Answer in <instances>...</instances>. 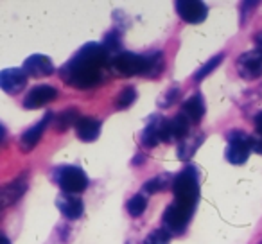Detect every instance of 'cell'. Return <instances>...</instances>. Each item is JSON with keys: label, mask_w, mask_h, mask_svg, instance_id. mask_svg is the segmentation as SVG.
I'll return each instance as SVG.
<instances>
[{"label": "cell", "mask_w": 262, "mask_h": 244, "mask_svg": "<svg viewBox=\"0 0 262 244\" xmlns=\"http://www.w3.org/2000/svg\"><path fill=\"white\" fill-rule=\"evenodd\" d=\"M110 59L108 49L102 43H86L76 52L72 59L61 69V79L74 88H94L102 83L104 66Z\"/></svg>", "instance_id": "1"}, {"label": "cell", "mask_w": 262, "mask_h": 244, "mask_svg": "<svg viewBox=\"0 0 262 244\" xmlns=\"http://www.w3.org/2000/svg\"><path fill=\"white\" fill-rule=\"evenodd\" d=\"M112 63L117 72L126 77H155L164 70V54L160 51L149 52V54H135V52L124 51L120 54H117Z\"/></svg>", "instance_id": "2"}, {"label": "cell", "mask_w": 262, "mask_h": 244, "mask_svg": "<svg viewBox=\"0 0 262 244\" xmlns=\"http://www.w3.org/2000/svg\"><path fill=\"white\" fill-rule=\"evenodd\" d=\"M172 192H174V203L194 212L198 199H200V174L196 167L187 165L182 172L174 176Z\"/></svg>", "instance_id": "3"}, {"label": "cell", "mask_w": 262, "mask_h": 244, "mask_svg": "<svg viewBox=\"0 0 262 244\" xmlns=\"http://www.w3.org/2000/svg\"><path fill=\"white\" fill-rule=\"evenodd\" d=\"M52 182L65 194L79 196L88 187V176L79 165H58L52 171Z\"/></svg>", "instance_id": "4"}, {"label": "cell", "mask_w": 262, "mask_h": 244, "mask_svg": "<svg viewBox=\"0 0 262 244\" xmlns=\"http://www.w3.org/2000/svg\"><path fill=\"white\" fill-rule=\"evenodd\" d=\"M251 137L244 131L239 129H233L226 135V151H225V158L230 162L232 165H244L250 158V154L253 153L251 149Z\"/></svg>", "instance_id": "5"}, {"label": "cell", "mask_w": 262, "mask_h": 244, "mask_svg": "<svg viewBox=\"0 0 262 244\" xmlns=\"http://www.w3.org/2000/svg\"><path fill=\"white\" fill-rule=\"evenodd\" d=\"M190 122L182 112L172 119H162L160 124V137L162 142H182L187 137H190Z\"/></svg>", "instance_id": "6"}, {"label": "cell", "mask_w": 262, "mask_h": 244, "mask_svg": "<svg viewBox=\"0 0 262 244\" xmlns=\"http://www.w3.org/2000/svg\"><path fill=\"white\" fill-rule=\"evenodd\" d=\"M194 212L189 208L182 207L178 203H171L164 212V228L167 230L171 235H178L183 233L185 228L189 226V221L192 217Z\"/></svg>", "instance_id": "7"}, {"label": "cell", "mask_w": 262, "mask_h": 244, "mask_svg": "<svg viewBox=\"0 0 262 244\" xmlns=\"http://www.w3.org/2000/svg\"><path fill=\"white\" fill-rule=\"evenodd\" d=\"M235 69L243 79L253 81L258 79L262 76V52L253 49V51L243 52V54L237 58Z\"/></svg>", "instance_id": "8"}, {"label": "cell", "mask_w": 262, "mask_h": 244, "mask_svg": "<svg viewBox=\"0 0 262 244\" xmlns=\"http://www.w3.org/2000/svg\"><path fill=\"white\" fill-rule=\"evenodd\" d=\"M174 8L180 18L187 24H201L208 16L207 4L200 0H176Z\"/></svg>", "instance_id": "9"}, {"label": "cell", "mask_w": 262, "mask_h": 244, "mask_svg": "<svg viewBox=\"0 0 262 244\" xmlns=\"http://www.w3.org/2000/svg\"><path fill=\"white\" fill-rule=\"evenodd\" d=\"M58 99V90L51 84H38L27 92L24 99V108L26 109H38L43 106L51 104L52 101Z\"/></svg>", "instance_id": "10"}, {"label": "cell", "mask_w": 262, "mask_h": 244, "mask_svg": "<svg viewBox=\"0 0 262 244\" xmlns=\"http://www.w3.org/2000/svg\"><path fill=\"white\" fill-rule=\"evenodd\" d=\"M27 74L24 69H4L0 72V88L9 95H16L26 90Z\"/></svg>", "instance_id": "11"}, {"label": "cell", "mask_w": 262, "mask_h": 244, "mask_svg": "<svg viewBox=\"0 0 262 244\" xmlns=\"http://www.w3.org/2000/svg\"><path fill=\"white\" fill-rule=\"evenodd\" d=\"M24 72L27 74L29 77H47V76H52L56 70L54 63L49 56L45 54H33L29 58H26L22 65Z\"/></svg>", "instance_id": "12"}, {"label": "cell", "mask_w": 262, "mask_h": 244, "mask_svg": "<svg viewBox=\"0 0 262 244\" xmlns=\"http://www.w3.org/2000/svg\"><path fill=\"white\" fill-rule=\"evenodd\" d=\"M27 189H29L27 174H22L18 178L11 180L9 183H6L2 187V190H0V205H2V208H8L13 203H16L27 192Z\"/></svg>", "instance_id": "13"}, {"label": "cell", "mask_w": 262, "mask_h": 244, "mask_svg": "<svg viewBox=\"0 0 262 244\" xmlns=\"http://www.w3.org/2000/svg\"><path fill=\"white\" fill-rule=\"evenodd\" d=\"M56 207L59 208L63 217L70 219V221H76L83 215L84 212V203L79 196L76 194H65L61 192L58 197H56Z\"/></svg>", "instance_id": "14"}, {"label": "cell", "mask_w": 262, "mask_h": 244, "mask_svg": "<svg viewBox=\"0 0 262 244\" xmlns=\"http://www.w3.org/2000/svg\"><path fill=\"white\" fill-rule=\"evenodd\" d=\"M51 119H52V113H47L38 124H34L33 128L26 129V131L22 133V137H20V149H22L24 153H31V151L38 146V142H40L41 137H43Z\"/></svg>", "instance_id": "15"}, {"label": "cell", "mask_w": 262, "mask_h": 244, "mask_svg": "<svg viewBox=\"0 0 262 244\" xmlns=\"http://www.w3.org/2000/svg\"><path fill=\"white\" fill-rule=\"evenodd\" d=\"M101 120L95 117H81L76 124V133L83 142H95L101 135Z\"/></svg>", "instance_id": "16"}, {"label": "cell", "mask_w": 262, "mask_h": 244, "mask_svg": "<svg viewBox=\"0 0 262 244\" xmlns=\"http://www.w3.org/2000/svg\"><path fill=\"white\" fill-rule=\"evenodd\" d=\"M205 112H207V106H205V97L201 94H194L192 97L187 99L182 106V113L192 122V124H198V122L203 119Z\"/></svg>", "instance_id": "17"}, {"label": "cell", "mask_w": 262, "mask_h": 244, "mask_svg": "<svg viewBox=\"0 0 262 244\" xmlns=\"http://www.w3.org/2000/svg\"><path fill=\"white\" fill-rule=\"evenodd\" d=\"M162 119L164 117H151L147 120V126L144 128L142 131V146L144 147H155L162 142V137H160V124H162Z\"/></svg>", "instance_id": "18"}, {"label": "cell", "mask_w": 262, "mask_h": 244, "mask_svg": "<svg viewBox=\"0 0 262 244\" xmlns=\"http://www.w3.org/2000/svg\"><path fill=\"white\" fill-rule=\"evenodd\" d=\"M205 140V135L203 133H196V135H190L187 137L185 140H182V142L178 144V158L182 162H189L190 158L196 154L198 147L203 144Z\"/></svg>", "instance_id": "19"}, {"label": "cell", "mask_w": 262, "mask_h": 244, "mask_svg": "<svg viewBox=\"0 0 262 244\" xmlns=\"http://www.w3.org/2000/svg\"><path fill=\"white\" fill-rule=\"evenodd\" d=\"M172 183H174V176L164 172L160 176H153L149 182L144 183L142 187V194H157V192H164L167 189H172Z\"/></svg>", "instance_id": "20"}, {"label": "cell", "mask_w": 262, "mask_h": 244, "mask_svg": "<svg viewBox=\"0 0 262 244\" xmlns=\"http://www.w3.org/2000/svg\"><path fill=\"white\" fill-rule=\"evenodd\" d=\"M223 59H225V54H223V52H219V54H215L214 58L208 59L207 63H203V65H201L200 69L194 72V76H192L194 81H196V83H201V81H203L208 74H212V70H215L219 65H221Z\"/></svg>", "instance_id": "21"}, {"label": "cell", "mask_w": 262, "mask_h": 244, "mask_svg": "<svg viewBox=\"0 0 262 244\" xmlns=\"http://www.w3.org/2000/svg\"><path fill=\"white\" fill-rule=\"evenodd\" d=\"M81 117L77 115V109L76 108H69L65 109V112L58 113V117H56V129H59V131H65V129H69L70 126H76L77 122H79Z\"/></svg>", "instance_id": "22"}, {"label": "cell", "mask_w": 262, "mask_h": 244, "mask_svg": "<svg viewBox=\"0 0 262 244\" xmlns=\"http://www.w3.org/2000/svg\"><path fill=\"white\" fill-rule=\"evenodd\" d=\"M137 101V88L135 86H126L119 92L115 99V108L117 109H127L133 106V102Z\"/></svg>", "instance_id": "23"}, {"label": "cell", "mask_w": 262, "mask_h": 244, "mask_svg": "<svg viewBox=\"0 0 262 244\" xmlns=\"http://www.w3.org/2000/svg\"><path fill=\"white\" fill-rule=\"evenodd\" d=\"M146 208H147V197L144 196L142 192L135 194V196L126 203V210L131 217H139V215H142L144 212H146Z\"/></svg>", "instance_id": "24"}, {"label": "cell", "mask_w": 262, "mask_h": 244, "mask_svg": "<svg viewBox=\"0 0 262 244\" xmlns=\"http://www.w3.org/2000/svg\"><path fill=\"white\" fill-rule=\"evenodd\" d=\"M102 45L108 49V52H115V56L120 54V52H124L122 51V34H120V29L110 31V33L104 36Z\"/></svg>", "instance_id": "25"}, {"label": "cell", "mask_w": 262, "mask_h": 244, "mask_svg": "<svg viewBox=\"0 0 262 244\" xmlns=\"http://www.w3.org/2000/svg\"><path fill=\"white\" fill-rule=\"evenodd\" d=\"M169 240H171V233L165 228H158V230H153V232L146 237L144 244H169Z\"/></svg>", "instance_id": "26"}, {"label": "cell", "mask_w": 262, "mask_h": 244, "mask_svg": "<svg viewBox=\"0 0 262 244\" xmlns=\"http://www.w3.org/2000/svg\"><path fill=\"white\" fill-rule=\"evenodd\" d=\"M178 97H180V88H171V90L165 92L164 97L160 99V106L162 108H169V106H172L178 101Z\"/></svg>", "instance_id": "27"}, {"label": "cell", "mask_w": 262, "mask_h": 244, "mask_svg": "<svg viewBox=\"0 0 262 244\" xmlns=\"http://www.w3.org/2000/svg\"><path fill=\"white\" fill-rule=\"evenodd\" d=\"M257 6H258L257 0H250V2H243V4H241V24H243V26L248 22V15H250Z\"/></svg>", "instance_id": "28"}, {"label": "cell", "mask_w": 262, "mask_h": 244, "mask_svg": "<svg viewBox=\"0 0 262 244\" xmlns=\"http://www.w3.org/2000/svg\"><path fill=\"white\" fill-rule=\"evenodd\" d=\"M251 149L253 153L262 154V137H251Z\"/></svg>", "instance_id": "29"}, {"label": "cell", "mask_w": 262, "mask_h": 244, "mask_svg": "<svg viewBox=\"0 0 262 244\" xmlns=\"http://www.w3.org/2000/svg\"><path fill=\"white\" fill-rule=\"evenodd\" d=\"M255 131L262 137V112H258L257 115H255Z\"/></svg>", "instance_id": "30"}, {"label": "cell", "mask_w": 262, "mask_h": 244, "mask_svg": "<svg viewBox=\"0 0 262 244\" xmlns=\"http://www.w3.org/2000/svg\"><path fill=\"white\" fill-rule=\"evenodd\" d=\"M253 41H255V47H257V51L262 52V33H257L253 36Z\"/></svg>", "instance_id": "31"}, {"label": "cell", "mask_w": 262, "mask_h": 244, "mask_svg": "<svg viewBox=\"0 0 262 244\" xmlns=\"http://www.w3.org/2000/svg\"><path fill=\"white\" fill-rule=\"evenodd\" d=\"M2 244H11V242H9V239H8L6 235H2Z\"/></svg>", "instance_id": "32"}, {"label": "cell", "mask_w": 262, "mask_h": 244, "mask_svg": "<svg viewBox=\"0 0 262 244\" xmlns=\"http://www.w3.org/2000/svg\"><path fill=\"white\" fill-rule=\"evenodd\" d=\"M258 244H262V240H260V242H258Z\"/></svg>", "instance_id": "33"}]
</instances>
